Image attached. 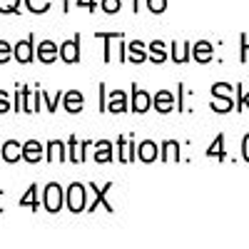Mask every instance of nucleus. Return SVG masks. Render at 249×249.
<instances>
[{
	"label": "nucleus",
	"mask_w": 249,
	"mask_h": 249,
	"mask_svg": "<svg viewBox=\"0 0 249 249\" xmlns=\"http://www.w3.org/2000/svg\"><path fill=\"white\" fill-rule=\"evenodd\" d=\"M85 199H88V190H85V184H80V182H72L70 187H68V192H65V204H68V210L70 212H85L88 210V204H85Z\"/></svg>",
	"instance_id": "nucleus-1"
},
{
	"label": "nucleus",
	"mask_w": 249,
	"mask_h": 249,
	"mask_svg": "<svg viewBox=\"0 0 249 249\" xmlns=\"http://www.w3.org/2000/svg\"><path fill=\"white\" fill-rule=\"evenodd\" d=\"M43 204H45V210H48L50 214L60 212V210H62V204H65V190H62L57 182H50V184L45 187Z\"/></svg>",
	"instance_id": "nucleus-2"
},
{
	"label": "nucleus",
	"mask_w": 249,
	"mask_h": 249,
	"mask_svg": "<svg viewBox=\"0 0 249 249\" xmlns=\"http://www.w3.org/2000/svg\"><path fill=\"white\" fill-rule=\"evenodd\" d=\"M90 190L95 192V202H92V204L88 207V212H95V210H97V204H105V210H107V212L112 214V212H115V207H112V204L107 202V192L112 190V182H105L102 187H97L95 182H90Z\"/></svg>",
	"instance_id": "nucleus-3"
},
{
	"label": "nucleus",
	"mask_w": 249,
	"mask_h": 249,
	"mask_svg": "<svg viewBox=\"0 0 249 249\" xmlns=\"http://www.w3.org/2000/svg\"><path fill=\"white\" fill-rule=\"evenodd\" d=\"M152 107V97L144 92V90H140L135 82H132V97H130V110L135 112V115H142V112H147Z\"/></svg>",
	"instance_id": "nucleus-4"
},
{
	"label": "nucleus",
	"mask_w": 249,
	"mask_h": 249,
	"mask_svg": "<svg viewBox=\"0 0 249 249\" xmlns=\"http://www.w3.org/2000/svg\"><path fill=\"white\" fill-rule=\"evenodd\" d=\"M92 144H95L92 140H82V142L77 144V137H70V140H68V147H70V150H68V160L75 162V164L85 162V150L92 147Z\"/></svg>",
	"instance_id": "nucleus-5"
},
{
	"label": "nucleus",
	"mask_w": 249,
	"mask_h": 249,
	"mask_svg": "<svg viewBox=\"0 0 249 249\" xmlns=\"http://www.w3.org/2000/svg\"><path fill=\"white\" fill-rule=\"evenodd\" d=\"M152 105H155L157 112L167 115V112H172V110L177 107V97H175L170 90H160V92L152 97Z\"/></svg>",
	"instance_id": "nucleus-6"
},
{
	"label": "nucleus",
	"mask_w": 249,
	"mask_h": 249,
	"mask_svg": "<svg viewBox=\"0 0 249 249\" xmlns=\"http://www.w3.org/2000/svg\"><path fill=\"white\" fill-rule=\"evenodd\" d=\"M62 105H65V110L70 115H77V112H82V107H85V95H82L80 90H68L65 95H62Z\"/></svg>",
	"instance_id": "nucleus-7"
},
{
	"label": "nucleus",
	"mask_w": 249,
	"mask_h": 249,
	"mask_svg": "<svg viewBox=\"0 0 249 249\" xmlns=\"http://www.w3.org/2000/svg\"><path fill=\"white\" fill-rule=\"evenodd\" d=\"M130 110V102H127V95H124L122 90H115L110 97H107V112L112 115H122Z\"/></svg>",
	"instance_id": "nucleus-8"
},
{
	"label": "nucleus",
	"mask_w": 249,
	"mask_h": 249,
	"mask_svg": "<svg viewBox=\"0 0 249 249\" xmlns=\"http://www.w3.org/2000/svg\"><path fill=\"white\" fill-rule=\"evenodd\" d=\"M60 57L65 60L68 65H72V62H77V60H80V35L60 45Z\"/></svg>",
	"instance_id": "nucleus-9"
},
{
	"label": "nucleus",
	"mask_w": 249,
	"mask_h": 249,
	"mask_svg": "<svg viewBox=\"0 0 249 249\" xmlns=\"http://www.w3.org/2000/svg\"><path fill=\"white\" fill-rule=\"evenodd\" d=\"M33 37H28V40H20V43L13 48V55H15V60L18 62H23V65H28V62H33Z\"/></svg>",
	"instance_id": "nucleus-10"
},
{
	"label": "nucleus",
	"mask_w": 249,
	"mask_h": 249,
	"mask_svg": "<svg viewBox=\"0 0 249 249\" xmlns=\"http://www.w3.org/2000/svg\"><path fill=\"white\" fill-rule=\"evenodd\" d=\"M0 155H3V160L8 164H13L23 157V144L15 142V140H8V142H3V147H0Z\"/></svg>",
	"instance_id": "nucleus-11"
},
{
	"label": "nucleus",
	"mask_w": 249,
	"mask_h": 249,
	"mask_svg": "<svg viewBox=\"0 0 249 249\" xmlns=\"http://www.w3.org/2000/svg\"><path fill=\"white\" fill-rule=\"evenodd\" d=\"M57 55H60V45L50 43V40H43V43H40V48H37V57H40V62L50 65V62L57 60Z\"/></svg>",
	"instance_id": "nucleus-12"
},
{
	"label": "nucleus",
	"mask_w": 249,
	"mask_h": 249,
	"mask_svg": "<svg viewBox=\"0 0 249 249\" xmlns=\"http://www.w3.org/2000/svg\"><path fill=\"white\" fill-rule=\"evenodd\" d=\"M40 157H43V144H40L37 140L23 142V160H25V162L35 164V162H40Z\"/></svg>",
	"instance_id": "nucleus-13"
},
{
	"label": "nucleus",
	"mask_w": 249,
	"mask_h": 249,
	"mask_svg": "<svg viewBox=\"0 0 249 249\" xmlns=\"http://www.w3.org/2000/svg\"><path fill=\"white\" fill-rule=\"evenodd\" d=\"M157 155H160V147H157V142H152V140H144V142H140L137 157H140V160H142L144 164L155 162V160H157Z\"/></svg>",
	"instance_id": "nucleus-14"
},
{
	"label": "nucleus",
	"mask_w": 249,
	"mask_h": 249,
	"mask_svg": "<svg viewBox=\"0 0 249 249\" xmlns=\"http://www.w3.org/2000/svg\"><path fill=\"white\" fill-rule=\"evenodd\" d=\"M65 157H68V152H65V144H62V140H50V142H48L45 160H48V162H62Z\"/></svg>",
	"instance_id": "nucleus-15"
},
{
	"label": "nucleus",
	"mask_w": 249,
	"mask_h": 249,
	"mask_svg": "<svg viewBox=\"0 0 249 249\" xmlns=\"http://www.w3.org/2000/svg\"><path fill=\"white\" fill-rule=\"evenodd\" d=\"M147 60H152L155 65H162V62L167 60V45H164V40H152Z\"/></svg>",
	"instance_id": "nucleus-16"
},
{
	"label": "nucleus",
	"mask_w": 249,
	"mask_h": 249,
	"mask_svg": "<svg viewBox=\"0 0 249 249\" xmlns=\"http://www.w3.org/2000/svg\"><path fill=\"white\" fill-rule=\"evenodd\" d=\"M97 164H107V162H112V144L110 142H105V140H100V142H95V157H92Z\"/></svg>",
	"instance_id": "nucleus-17"
},
{
	"label": "nucleus",
	"mask_w": 249,
	"mask_h": 249,
	"mask_svg": "<svg viewBox=\"0 0 249 249\" xmlns=\"http://www.w3.org/2000/svg\"><path fill=\"white\" fill-rule=\"evenodd\" d=\"M144 48H147V45H144L142 40H132V43H130V53H127V60L135 62V65H142V62L147 60V53H144Z\"/></svg>",
	"instance_id": "nucleus-18"
},
{
	"label": "nucleus",
	"mask_w": 249,
	"mask_h": 249,
	"mask_svg": "<svg viewBox=\"0 0 249 249\" xmlns=\"http://www.w3.org/2000/svg\"><path fill=\"white\" fill-rule=\"evenodd\" d=\"M192 60L197 62H210L212 60V45L207 40H199V43L192 45Z\"/></svg>",
	"instance_id": "nucleus-19"
},
{
	"label": "nucleus",
	"mask_w": 249,
	"mask_h": 249,
	"mask_svg": "<svg viewBox=\"0 0 249 249\" xmlns=\"http://www.w3.org/2000/svg\"><path fill=\"white\" fill-rule=\"evenodd\" d=\"M162 160L164 162H179V142L177 140H167V142H162Z\"/></svg>",
	"instance_id": "nucleus-20"
},
{
	"label": "nucleus",
	"mask_w": 249,
	"mask_h": 249,
	"mask_svg": "<svg viewBox=\"0 0 249 249\" xmlns=\"http://www.w3.org/2000/svg\"><path fill=\"white\" fill-rule=\"evenodd\" d=\"M190 53H192V45L184 43V40H177V43H172V60L177 62H187L190 60Z\"/></svg>",
	"instance_id": "nucleus-21"
},
{
	"label": "nucleus",
	"mask_w": 249,
	"mask_h": 249,
	"mask_svg": "<svg viewBox=\"0 0 249 249\" xmlns=\"http://www.w3.org/2000/svg\"><path fill=\"white\" fill-rule=\"evenodd\" d=\"M20 207H30L33 212L40 210V199H37V184H30V190L20 197Z\"/></svg>",
	"instance_id": "nucleus-22"
},
{
	"label": "nucleus",
	"mask_w": 249,
	"mask_h": 249,
	"mask_svg": "<svg viewBox=\"0 0 249 249\" xmlns=\"http://www.w3.org/2000/svg\"><path fill=\"white\" fill-rule=\"evenodd\" d=\"M224 157V135H217L214 142H212V147L207 150V157Z\"/></svg>",
	"instance_id": "nucleus-23"
},
{
	"label": "nucleus",
	"mask_w": 249,
	"mask_h": 249,
	"mask_svg": "<svg viewBox=\"0 0 249 249\" xmlns=\"http://www.w3.org/2000/svg\"><path fill=\"white\" fill-rule=\"evenodd\" d=\"M234 105H232V97H217L212 100V110L214 112H230Z\"/></svg>",
	"instance_id": "nucleus-24"
},
{
	"label": "nucleus",
	"mask_w": 249,
	"mask_h": 249,
	"mask_svg": "<svg viewBox=\"0 0 249 249\" xmlns=\"http://www.w3.org/2000/svg\"><path fill=\"white\" fill-rule=\"evenodd\" d=\"M20 10V0H0V13L3 15H15Z\"/></svg>",
	"instance_id": "nucleus-25"
},
{
	"label": "nucleus",
	"mask_w": 249,
	"mask_h": 249,
	"mask_svg": "<svg viewBox=\"0 0 249 249\" xmlns=\"http://www.w3.org/2000/svg\"><path fill=\"white\" fill-rule=\"evenodd\" d=\"M100 8L105 10L107 15H115V13H120V8H122V0H100Z\"/></svg>",
	"instance_id": "nucleus-26"
},
{
	"label": "nucleus",
	"mask_w": 249,
	"mask_h": 249,
	"mask_svg": "<svg viewBox=\"0 0 249 249\" xmlns=\"http://www.w3.org/2000/svg\"><path fill=\"white\" fill-rule=\"evenodd\" d=\"M127 137H117V157L120 162H127Z\"/></svg>",
	"instance_id": "nucleus-27"
},
{
	"label": "nucleus",
	"mask_w": 249,
	"mask_h": 249,
	"mask_svg": "<svg viewBox=\"0 0 249 249\" xmlns=\"http://www.w3.org/2000/svg\"><path fill=\"white\" fill-rule=\"evenodd\" d=\"M10 57H13V48H10V43L0 40V65H3V62H8Z\"/></svg>",
	"instance_id": "nucleus-28"
},
{
	"label": "nucleus",
	"mask_w": 249,
	"mask_h": 249,
	"mask_svg": "<svg viewBox=\"0 0 249 249\" xmlns=\"http://www.w3.org/2000/svg\"><path fill=\"white\" fill-rule=\"evenodd\" d=\"M230 92H232V88L227 85V82H219V85L212 88V95L214 97H230Z\"/></svg>",
	"instance_id": "nucleus-29"
},
{
	"label": "nucleus",
	"mask_w": 249,
	"mask_h": 249,
	"mask_svg": "<svg viewBox=\"0 0 249 249\" xmlns=\"http://www.w3.org/2000/svg\"><path fill=\"white\" fill-rule=\"evenodd\" d=\"M147 8L157 15V13H164L167 10V0H147Z\"/></svg>",
	"instance_id": "nucleus-30"
},
{
	"label": "nucleus",
	"mask_w": 249,
	"mask_h": 249,
	"mask_svg": "<svg viewBox=\"0 0 249 249\" xmlns=\"http://www.w3.org/2000/svg\"><path fill=\"white\" fill-rule=\"evenodd\" d=\"M5 112H10V97L5 90H0V115H5Z\"/></svg>",
	"instance_id": "nucleus-31"
},
{
	"label": "nucleus",
	"mask_w": 249,
	"mask_h": 249,
	"mask_svg": "<svg viewBox=\"0 0 249 249\" xmlns=\"http://www.w3.org/2000/svg\"><path fill=\"white\" fill-rule=\"evenodd\" d=\"M177 107H179V112L187 110L184 107V82H179V85H177Z\"/></svg>",
	"instance_id": "nucleus-32"
},
{
	"label": "nucleus",
	"mask_w": 249,
	"mask_h": 249,
	"mask_svg": "<svg viewBox=\"0 0 249 249\" xmlns=\"http://www.w3.org/2000/svg\"><path fill=\"white\" fill-rule=\"evenodd\" d=\"M237 92H239V102H237V107H239V112H242L244 107H249V92H242V85L237 88Z\"/></svg>",
	"instance_id": "nucleus-33"
},
{
	"label": "nucleus",
	"mask_w": 249,
	"mask_h": 249,
	"mask_svg": "<svg viewBox=\"0 0 249 249\" xmlns=\"http://www.w3.org/2000/svg\"><path fill=\"white\" fill-rule=\"evenodd\" d=\"M100 112H107V100H105V82H100Z\"/></svg>",
	"instance_id": "nucleus-34"
},
{
	"label": "nucleus",
	"mask_w": 249,
	"mask_h": 249,
	"mask_svg": "<svg viewBox=\"0 0 249 249\" xmlns=\"http://www.w3.org/2000/svg\"><path fill=\"white\" fill-rule=\"evenodd\" d=\"M77 5H80V8H88L90 13L97 10V3H95V0H77Z\"/></svg>",
	"instance_id": "nucleus-35"
},
{
	"label": "nucleus",
	"mask_w": 249,
	"mask_h": 249,
	"mask_svg": "<svg viewBox=\"0 0 249 249\" xmlns=\"http://www.w3.org/2000/svg\"><path fill=\"white\" fill-rule=\"evenodd\" d=\"M242 152H244V160L249 162V135L244 137V144H242Z\"/></svg>",
	"instance_id": "nucleus-36"
},
{
	"label": "nucleus",
	"mask_w": 249,
	"mask_h": 249,
	"mask_svg": "<svg viewBox=\"0 0 249 249\" xmlns=\"http://www.w3.org/2000/svg\"><path fill=\"white\" fill-rule=\"evenodd\" d=\"M247 53H249V43H247V37H242V60L247 62Z\"/></svg>",
	"instance_id": "nucleus-37"
},
{
	"label": "nucleus",
	"mask_w": 249,
	"mask_h": 249,
	"mask_svg": "<svg viewBox=\"0 0 249 249\" xmlns=\"http://www.w3.org/2000/svg\"><path fill=\"white\" fill-rule=\"evenodd\" d=\"M62 10H65V13L70 10V3H68V0H62Z\"/></svg>",
	"instance_id": "nucleus-38"
},
{
	"label": "nucleus",
	"mask_w": 249,
	"mask_h": 249,
	"mask_svg": "<svg viewBox=\"0 0 249 249\" xmlns=\"http://www.w3.org/2000/svg\"><path fill=\"white\" fill-rule=\"evenodd\" d=\"M132 10H135V13H140V0H135V5H132Z\"/></svg>",
	"instance_id": "nucleus-39"
}]
</instances>
